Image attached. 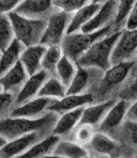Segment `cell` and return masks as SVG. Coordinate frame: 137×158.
<instances>
[{
  "label": "cell",
  "instance_id": "obj_1",
  "mask_svg": "<svg viewBox=\"0 0 137 158\" xmlns=\"http://www.w3.org/2000/svg\"><path fill=\"white\" fill-rule=\"evenodd\" d=\"M136 72L135 60L111 65L105 70L103 77L90 92L93 95V104L117 98L118 94L127 86Z\"/></svg>",
  "mask_w": 137,
  "mask_h": 158
},
{
  "label": "cell",
  "instance_id": "obj_2",
  "mask_svg": "<svg viewBox=\"0 0 137 158\" xmlns=\"http://www.w3.org/2000/svg\"><path fill=\"white\" fill-rule=\"evenodd\" d=\"M59 116L60 115L56 113L50 111L45 116L36 119L8 117L0 119V135L10 141L35 131H44L53 133Z\"/></svg>",
  "mask_w": 137,
  "mask_h": 158
},
{
  "label": "cell",
  "instance_id": "obj_3",
  "mask_svg": "<svg viewBox=\"0 0 137 158\" xmlns=\"http://www.w3.org/2000/svg\"><path fill=\"white\" fill-rule=\"evenodd\" d=\"M122 31H115L94 42L75 64L83 67L99 68L104 71L107 70L111 67V52Z\"/></svg>",
  "mask_w": 137,
  "mask_h": 158
},
{
  "label": "cell",
  "instance_id": "obj_4",
  "mask_svg": "<svg viewBox=\"0 0 137 158\" xmlns=\"http://www.w3.org/2000/svg\"><path fill=\"white\" fill-rule=\"evenodd\" d=\"M117 31L113 23L98 31L85 33L77 31L73 33H66L60 47L62 48L63 54L76 62V60L92 46L104 36Z\"/></svg>",
  "mask_w": 137,
  "mask_h": 158
},
{
  "label": "cell",
  "instance_id": "obj_5",
  "mask_svg": "<svg viewBox=\"0 0 137 158\" xmlns=\"http://www.w3.org/2000/svg\"><path fill=\"white\" fill-rule=\"evenodd\" d=\"M13 24L16 38L25 47L40 44L47 20L31 19L13 11L8 13Z\"/></svg>",
  "mask_w": 137,
  "mask_h": 158
},
{
  "label": "cell",
  "instance_id": "obj_6",
  "mask_svg": "<svg viewBox=\"0 0 137 158\" xmlns=\"http://www.w3.org/2000/svg\"><path fill=\"white\" fill-rule=\"evenodd\" d=\"M73 13L55 8L47 19L46 27L40 44L45 47L61 44L67 33Z\"/></svg>",
  "mask_w": 137,
  "mask_h": 158
},
{
  "label": "cell",
  "instance_id": "obj_7",
  "mask_svg": "<svg viewBox=\"0 0 137 158\" xmlns=\"http://www.w3.org/2000/svg\"><path fill=\"white\" fill-rule=\"evenodd\" d=\"M137 54V29L124 28L111 52V65L135 60Z\"/></svg>",
  "mask_w": 137,
  "mask_h": 158
},
{
  "label": "cell",
  "instance_id": "obj_8",
  "mask_svg": "<svg viewBox=\"0 0 137 158\" xmlns=\"http://www.w3.org/2000/svg\"><path fill=\"white\" fill-rule=\"evenodd\" d=\"M51 134V132L44 131H35L16 137L8 141L0 151V157H21L24 153L31 149L36 143Z\"/></svg>",
  "mask_w": 137,
  "mask_h": 158
},
{
  "label": "cell",
  "instance_id": "obj_9",
  "mask_svg": "<svg viewBox=\"0 0 137 158\" xmlns=\"http://www.w3.org/2000/svg\"><path fill=\"white\" fill-rule=\"evenodd\" d=\"M77 65V70L72 82L67 89L66 94L90 93L93 87L103 77L104 70L95 67Z\"/></svg>",
  "mask_w": 137,
  "mask_h": 158
},
{
  "label": "cell",
  "instance_id": "obj_10",
  "mask_svg": "<svg viewBox=\"0 0 137 158\" xmlns=\"http://www.w3.org/2000/svg\"><path fill=\"white\" fill-rule=\"evenodd\" d=\"M59 99L50 97L37 96L25 104L14 107L9 117L14 118H26L36 119L50 112V109Z\"/></svg>",
  "mask_w": 137,
  "mask_h": 158
},
{
  "label": "cell",
  "instance_id": "obj_11",
  "mask_svg": "<svg viewBox=\"0 0 137 158\" xmlns=\"http://www.w3.org/2000/svg\"><path fill=\"white\" fill-rule=\"evenodd\" d=\"M131 102L117 98L116 102L107 112L100 124L97 127V131H100L112 137L125 121V117Z\"/></svg>",
  "mask_w": 137,
  "mask_h": 158
},
{
  "label": "cell",
  "instance_id": "obj_12",
  "mask_svg": "<svg viewBox=\"0 0 137 158\" xmlns=\"http://www.w3.org/2000/svg\"><path fill=\"white\" fill-rule=\"evenodd\" d=\"M119 0H107L102 4L99 11L91 18L88 23L81 28L80 31L89 33L98 31L113 23L116 18Z\"/></svg>",
  "mask_w": 137,
  "mask_h": 158
},
{
  "label": "cell",
  "instance_id": "obj_13",
  "mask_svg": "<svg viewBox=\"0 0 137 158\" xmlns=\"http://www.w3.org/2000/svg\"><path fill=\"white\" fill-rule=\"evenodd\" d=\"M54 0H22L14 12L31 19L47 20L55 9Z\"/></svg>",
  "mask_w": 137,
  "mask_h": 158
},
{
  "label": "cell",
  "instance_id": "obj_14",
  "mask_svg": "<svg viewBox=\"0 0 137 158\" xmlns=\"http://www.w3.org/2000/svg\"><path fill=\"white\" fill-rule=\"evenodd\" d=\"M49 77H50V75L44 70L30 75L26 83L16 95L15 107L22 105L37 97L39 91Z\"/></svg>",
  "mask_w": 137,
  "mask_h": 158
},
{
  "label": "cell",
  "instance_id": "obj_15",
  "mask_svg": "<svg viewBox=\"0 0 137 158\" xmlns=\"http://www.w3.org/2000/svg\"><path fill=\"white\" fill-rule=\"evenodd\" d=\"M29 76L23 65L19 60L13 67L0 76V84L3 86V91L17 95Z\"/></svg>",
  "mask_w": 137,
  "mask_h": 158
},
{
  "label": "cell",
  "instance_id": "obj_16",
  "mask_svg": "<svg viewBox=\"0 0 137 158\" xmlns=\"http://www.w3.org/2000/svg\"><path fill=\"white\" fill-rule=\"evenodd\" d=\"M92 104H93V95L91 93L71 94H66L64 98L59 99L50 108V111L60 115L74 109L84 108Z\"/></svg>",
  "mask_w": 137,
  "mask_h": 158
},
{
  "label": "cell",
  "instance_id": "obj_17",
  "mask_svg": "<svg viewBox=\"0 0 137 158\" xmlns=\"http://www.w3.org/2000/svg\"><path fill=\"white\" fill-rule=\"evenodd\" d=\"M84 108L74 109L60 114L54 125L53 133L61 139H70L73 131L79 123Z\"/></svg>",
  "mask_w": 137,
  "mask_h": 158
},
{
  "label": "cell",
  "instance_id": "obj_18",
  "mask_svg": "<svg viewBox=\"0 0 137 158\" xmlns=\"http://www.w3.org/2000/svg\"><path fill=\"white\" fill-rule=\"evenodd\" d=\"M87 147L88 153L94 152L98 155L111 156L120 150L119 143L107 133L97 131Z\"/></svg>",
  "mask_w": 137,
  "mask_h": 158
},
{
  "label": "cell",
  "instance_id": "obj_19",
  "mask_svg": "<svg viewBox=\"0 0 137 158\" xmlns=\"http://www.w3.org/2000/svg\"><path fill=\"white\" fill-rule=\"evenodd\" d=\"M116 100L117 98H111L107 101L95 103L84 107L79 123H88L97 127Z\"/></svg>",
  "mask_w": 137,
  "mask_h": 158
},
{
  "label": "cell",
  "instance_id": "obj_20",
  "mask_svg": "<svg viewBox=\"0 0 137 158\" xmlns=\"http://www.w3.org/2000/svg\"><path fill=\"white\" fill-rule=\"evenodd\" d=\"M46 47L42 44L26 47L20 57V61L29 75H32L42 70V57Z\"/></svg>",
  "mask_w": 137,
  "mask_h": 158
},
{
  "label": "cell",
  "instance_id": "obj_21",
  "mask_svg": "<svg viewBox=\"0 0 137 158\" xmlns=\"http://www.w3.org/2000/svg\"><path fill=\"white\" fill-rule=\"evenodd\" d=\"M25 47L20 41L15 38L10 46L2 52L0 57V76L5 74L20 60V57Z\"/></svg>",
  "mask_w": 137,
  "mask_h": 158
},
{
  "label": "cell",
  "instance_id": "obj_22",
  "mask_svg": "<svg viewBox=\"0 0 137 158\" xmlns=\"http://www.w3.org/2000/svg\"><path fill=\"white\" fill-rule=\"evenodd\" d=\"M101 6L102 4L91 3L75 12L73 13L71 21L68 27L67 33H73L80 31L81 28L88 23L91 18L95 15Z\"/></svg>",
  "mask_w": 137,
  "mask_h": 158
},
{
  "label": "cell",
  "instance_id": "obj_23",
  "mask_svg": "<svg viewBox=\"0 0 137 158\" xmlns=\"http://www.w3.org/2000/svg\"><path fill=\"white\" fill-rule=\"evenodd\" d=\"M60 140H61V137L54 133H51L36 143L31 149H29L26 153H24L21 157L52 156L54 148Z\"/></svg>",
  "mask_w": 137,
  "mask_h": 158
},
{
  "label": "cell",
  "instance_id": "obj_24",
  "mask_svg": "<svg viewBox=\"0 0 137 158\" xmlns=\"http://www.w3.org/2000/svg\"><path fill=\"white\" fill-rule=\"evenodd\" d=\"M52 156L74 158L87 157L88 156V152L85 147L79 145L74 141L61 139L54 148Z\"/></svg>",
  "mask_w": 137,
  "mask_h": 158
},
{
  "label": "cell",
  "instance_id": "obj_25",
  "mask_svg": "<svg viewBox=\"0 0 137 158\" xmlns=\"http://www.w3.org/2000/svg\"><path fill=\"white\" fill-rule=\"evenodd\" d=\"M63 51L60 45H54L46 47L42 57V70H46L50 76H56V67L63 56Z\"/></svg>",
  "mask_w": 137,
  "mask_h": 158
},
{
  "label": "cell",
  "instance_id": "obj_26",
  "mask_svg": "<svg viewBox=\"0 0 137 158\" xmlns=\"http://www.w3.org/2000/svg\"><path fill=\"white\" fill-rule=\"evenodd\" d=\"M116 142L129 145V147L137 148V123L124 121L112 136Z\"/></svg>",
  "mask_w": 137,
  "mask_h": 158
},
{
  "label": "cell",
  "instance_id": "obj_27",
  "mask_svg": "<svg viewBox=\"0 0 137 158\" xmlns=\"http://www.w3.org/2000/svg\"><path fill=\"white\" fill-rule=\"evenodd\" d=\"M66 94L67 88L63 85L62 82L55 76H50L42 85L37 96L60 99L64 98Z\"/></svg>",
  "mask_w": 137,
  "mask_h": 158
},
{
  "label": "cell",
  "instance_id": "obj_28",
  "mask_svg": "<svg viewBox=\"0 0 137 158\" xmlns=\"http://www.w3.org/2000/svg\"><path fill=\"white\" fill-rule=\"evenodd\" d=\"M77 70V65L75 61L63 55L61 59L58 63L56 67V76L63 83V85L68 89L75 77Z\"/></svg>",
  "mask_w": 137,
  "mask_h": 158
},
{
  "label": "cell",
  "instance_id": "obj_29",
  "mask_svg": "<svg viewBox=\"0 0 137 158\" xmlns=\"http://www.w3.org/2000/svg\"><path fill=\"white\" fill-rule=\"evenodd\" d=\"M16 38L13 24L8 14L0 13V50L3 52Z\"/></svg>",
  "mask_w": 137,
  "mask_h": 158
},
{
  "label": "cell",
  "instance_id": "obj_30",
  "mask_svg": "<svg viewBox=\"0 0 137 158\" xmlns=\"http://www.w3.org/2000/svg\"><path fill=\"white\" fill-rule=\"evenodd\" d=\"M96 132V127L88 123H79L73 131L69 140L85 147L90 143Z\"/></svg>",
  "mask_w": 137,
  "mask_h": 158
},
{
  "label": "cell",
  "instance_id": "obj_31",
  "mask_svg": "<svg viewBox=\"0 0 137 158\" xmlns=\"http://www.w3.org/2000/svg\"><path fill=\"white\" fill-rule=\"evenodd\" d=\"M136 0H119L116 18L114 20V26L117 31H122L125 28L127 19L131 11Z\"/></svg>",
  "mask_w": 137,
  "mask_h": 158
},
{
  "label": "cell",
  "instance_id": "obj_32",
  "mask_svg": "<svg viewBox=\"0 0 137 158\" xmlns=\"http://www.w3.org/2000/svg\"><path fill=\"white\" fill-rule=\"evenodd\" d=\"M16 94L6 91L0 92V119L10 116L12 110L15 107Z\"/></svg>",
  "mask_w": 137,
  "mask_h": 158
},
{
  "label": "cell",
  "instance_id": "obj_33",
  "mask_svg": "<svg viewBox=\"0 0 137 158\" xmlns=\"http://www.w3.org/2000/svg\"><path fill=\"white\" fill-rule=\"evenodd\" d=\"M93 0H54V6L69 13H75L92 3Z\"/></svg>",
  "mask_w": 137,
  "mask_h": 158
},
{
  "label": "cell",
  "instance_id": "obj_34",
  "mask_svg": "<svg viewBox=\"0 0 137 158\" xmlns=\"http://www.w3.org/2000/svg\"><path fill=\"white\" fill-rule=\"evenodd\" d=\"M117 98L125 99L127 101L132 102L137 99V72L132 77L129 83L127 84V86L121 90Z\"/></svg>",
  "mask_w": 137,
  "mask_h": 158
},
{
  "label": "cell",
  "instance_id": "obj_35",
  "mask_svg": "<svg viewBox=\"0 0 137 158\" xmlns=\"http://www.w3.org/2000/svg\"><path fill=\"white\" fill-rule=\"evenodd\" d=\"M22 0H0V13L8 14L13 12Z\"/></svg>",
  "mask_w": 137,
  "mask_h": 158
},
{
  "label": "cell",
  "instance_id": "obj_36",
  "mask_svg": "<svg viewBox=\"0 0 137 158\" xmlns=\"http://www.w3.org/2000/svg\"><path fill=\"white\" fill-rule=\"evenodd\" d=\"M126 29H137V0L135 1L133 8L127 19L125 24Z\"/></svg>",
  "mask_w": 137,
  "mask_h": 158
},
{
  "label": "cell",
  "instance_id": "obj_37",
  "mask_svg": "<svg viewBox=\"0 0 137 158\" xmlns=\"http://www.w3.org/2000/svg\"><path fill=\"white\" fill-rule=\"evenodd\" d=\"M125 121L131 123H137V99L132 101L127 109Z\"/></svg>",
  "mask_w": 137,
  "mask_h": 158
},
{
  "label": "cell",
  "instance_id": "obj_38",
  "mask_svg": "<svg viewBox=\"0 0 137 158\" xmlns=\"http://www.w3.org/2000/svg\"><path fill=\"white\" fill-rule=\"evenodd\" d=\"M8 141L6 139L5 137L0 135V151L2 150V148L6 145V143H8Z\"/></svg>",
  "mask_w": 137,
  "mask_h": 158
},
{
  "label": "cell",
  "instance_id": "obj_39",
  "mask_svg": "<svg viewBox=\"0 0 137 158\" xmlns=\"http://www.w3.org/2000/svg\"><path fill=\"white\" fill-rule=\"evenodd\" d=\"M107 0H93L92 3H99V4H103L104 3H106Z\"/></svg>",
  "mask_w": 137,
  "mask_h": 158
},
{
  "label": "cell",
  "instance_id": "obj_40",
  "mask_svg": "<svg viewBox=\"0 0 137 158\" xmlns=\"http://www.w3.org/2000/svg\"><path fill=\"white\" fill-rule=\"evenodd\" d=\"M3 86H2V85L0 84V92H3Z\"/></svg>",
  "mask_w": 137,
  "mask_h": 158
},
{
  "label": "cell",
  "instance_id": "obj_41",
  "mask_svg": "<svg viewBox=\"0 0 137 158\" xmlns=\"http://www.w3.org/2000/svg\"><path fill=\"white\" fill-rule=\"evenodd\" d=\"M135 61H136V63H137V54H136V56H135Z\"/></svg>",
  "mask_w": 137,
  "mask_h": 158
},
{
  "label": "cell",
  "instance_id": "obj_42",
  "mask_svg": "<svg viewBox=\"0 0 137 158\" xmlns=\"http://www.w3.org/2000/svg\"><path fill=\"white\" fill-rule=\"evenodd\" d=\"M1 54H2V52H1V50H0V57H1Z\"/></svg>",
  "mask_w": 137,
  "mask_h": 158
}]
</instances>
